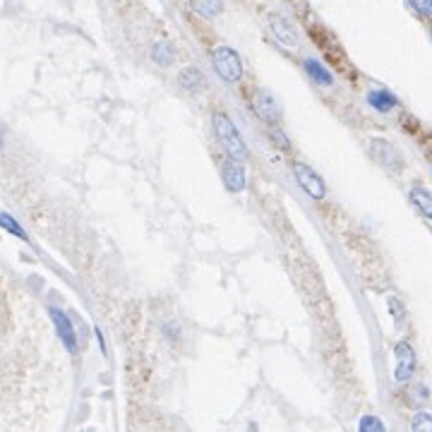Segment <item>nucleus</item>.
I'll return each mask as SVG.
<instances>
[{
    "label": "nucleus",
    "mask_w": 432,
    "mask_h": 432,
    "mask_svg": "<svg viewBox=\"0 0 432 432\" xmlns=\"http://www.w3.org/2000/svg\"><path fill=\"white\" fill-rule=\"evenodd\" d=\"M212 123H214L216 137L221 140V144H224L226 152L231 154L233 159H238V161L247 159V147H245V142H243V135L238 133V128L233 125L231 118H228L226 113H214Z\"/></svg>",
    "instance_id": "nucleus-1"
},
{
    "label": "nucleus",
    "mask_w": 432,
    "mask_h": 432,
    "mask_svg": "<svg viewBox=\"0 0 432 432\" xmlns=\"http://www.w3.org/2000/svg\"><path fill=\"white\" fill-rule=\"evenodd\" d=\"M212 63L214 70L221 75V80L226 82H238L243 77V63H240V56L235 53L228 46H219V48L212 51Z\"/></svg>",
    "instance_id": "nucleus-2"
},
{
    "label": "nucleus",
    "mask_w": 432,
    "mask_h": 432,
    "mask_svg": "<svg viewBox=\"0 0 432 432\" xmlns=\"http://www.w3.org/2000/svg\"><path fill=\"white\" fill-rule=\"evenodd\" d=\"M252 110L257 113L262 120L269 123V125H279L281 120V106L279 99L267 89H257L252 94Z\"/></svg>",
    "instance_id": "nucleus-3"
},
{
    "label": "nucleus",
    "mask_w": 432,
    "mask_h": 432,
    "mask_svg": "<svg viewBox=\"0 0 432 432\" xmlns=\"http://www.w3.org/2000/svg\"><path fill=\"white\" fill-rule=\"evenodd\" d=\"M293 173H296L300 187H303L312 200H324L326 185H324V180L319 178V175L312 171L310 166H305V163H293Z\"/></svg>",
    "instance_id": "nucleus-4"
},
{
    "label": "nucleus",
    "mask_w": 432,
    "mask_h": 432,
    "mask_svg": "<svg viewBox=\"0 0 432 432\" xmlns=\"http://www.w3.org/2000/svg\"><path fill=\"white\" fill-rule=\"evenodd\" d=\"M394 353H396L394 379H396V382H408L411 375H413V370H416V351L411 349V344L398 341L394 346Z\"/></svg>",
    "instance_id": "nucleus-5"
},
{
    "label": "nucleus",
    "mask_w": 432,
    "mask_h": 432,
    "mask_svg": "<svg viewBox=\"0 0 432 432\" xmlns=\"http://www.w3.org/2000/svg\"><path fill=\"white\" fill-rule=\"evenodd\" d=\"M221 180L226 182V187L231 192H243L245 190V171L238 163V159L228 156V159L221 161Z\"/></svg>",
    "instance_id": "nucleus-6"
},
{
    "label": "nucleus",
    "mask_w": 432,
    "mask_h": 432,
    "mask_svg": "<svg viewBox=\"0 0 432 432\" xmlns=\"http://www.w3.org/2000/svg\"><path fill=\"white\" fill-rule=\"evenodd\" d=\"M51 319H53L56 329H58V336L63 339L65 349L70 353L77 351V334H75V326H72L70 317L65 315L63 310H58V307H51Z\"/></svg>",
    "instance_id": "nucleus-7"
},
{
    "label": "nucleus",
    "mask_w": 432,
    "mask_h": 432,
    "mask_svg": "<svg viewBox=\"0 0 432 432\" xmlns=\"http://www.w3.org/2000/svg\"><path fill=\"white\" fill-rule=\"evenodd\" d=\"M269 27H272V34L284 46H298V31L291 24V19H286L284 15H272Z\"/></svg>",
    "instance_id": "nucleus-8"
},
{
    "label": "nucleus",
    "mask_w": 432,
    "mask_h": 432,
    "mask_svg": "<svg viewBox=\"0 0 432 432\" xmlns=\"http://www.w3.org/2000/svg\"><path fill=\"white\" fill-rule=\"evenodd\" d=\"M178 82H180V87L185 89V91H200V89H205L207 87V80H205V75L197 70V68H185L178 75Z\"/></svg>",
    "instance_id": "nucleus-9"
},
{
    "label": "nucleus",
    "mask_w": 432,
    "mask_h": 432,
    "mask_svg": "<svg viewBox=\"0 0 432 432\" xmlns=\"http://www.w3.org/2000/svg\"><path fill=\"white\" fill-rule=\"evenodd\" d=\"M368 103L375 110H379V113H389V110L396 106V96L389 94L387 89H375L368 94Z\"/></svg>",
    "instance_id": "nucleus-10"
},
{
    "label": "nucleus",
    "mask_w": 432,
    "mask_h": 432,
    "mask_svg": "<svg viewBox=\"0 0 432 432\" xmlns=\"http://www.w3.org/2000/svg\"><path fill=\"white\" fill-rule=\"evenodd\" d=\"M187 3L197 15L207 17V19L221 15V10H224V0H187Z\"/></svg>",
    "instance_id": "nucleus-11"
},
{
    "label": "nucleus",
    "mask_w": 432,
    "mask_h": 432,
    "mask_svg": "<svg viewBox=\"0 0 432 432\" xmlns=\"http://www.w3.org/2000/svg\"><path fill=\"white\" fill-rule=\"evenodd\" d=\"M411 202L421 209V212L428 216V219H432V192L425 187H413L411 190Z\"/></svg>",
    "instance_id": "nucleus-12"
},
{
    "label": "nucleus",
    "mask_w": 432,
    "mask_h": 432,
    "mask_svg": "<svg viewBox=\"0 0 432 432\" xmlns=\"http://www.w3.org/2000/svg\"><path fill=\"white\" fill-rule=\"evenodd\" d=\"M152 58H154V63L161 65V68H171L175 61V48L171 43H156L152 48Z\"/></svg>",
    "instance_id": "nucleus-13"
},
{
    "label": "nucleus",
    "mask_w": 432,
    "mask_h": 432,
    "mask_svg": "<svg viewBox=\"0 0 432 432\" xmlns=\"http://www.w3.org/2000/svg\"><path fill=\"white\" fill-rule=\"evenodd\" d=\"M305 70H307V75L312 77L315 82H319V84H331V72L324 68L322 63H317V61H305Z\"/></svg>",
    "instance_id": "nucleus-14"
},
{
    "label": "nucleus",
    "mask_w": 432,
    "mask_h": 432,
    "mask_svg": "<svg viewBox=\"0 0 432 432\" xmlns=\"http://www.w3.org/2000/svg\"><path fill=\"white\" fill-rule=\"evenodd\" d=\"M0 228H5L8 233H12V235H17V238H22V240H27V233H24V228L17 224L15 219H12L10 214H0Z\"/></svg>",
    "instance_id": "nucleus-15"
},
{
    "label": "nucleus",
    "mask_w": 432,
    "mask_h": 432,
    "mask_svg": "<svg viewBox=\"0 0 432 432\" xmlns=\"http://www.w3.org/2000/svg\"><path fill=\"white\" fill-rule=\"evenodd\" d=\"M411 428H413L416 432H425V430L432 432V413H423V411H421V413H416Z\"/></svg>",
    "instance_id": "nucleus-16"
},
{
    "label": "nucleus",
    "mask_w": 432,
    "mask_h": 432,
    "mask_svg": "<svg viewBox=\"0 0 432 432\" xmlns=\"http://www.w3.org/2000/svg\"><path fill=\"white\" fill-rule=\"evenodd\" d=\"M360 432H368V430H375V432H384V423L377 421L375 416H365L363 421H360Z\"/></svg>",
    "instance_id": "nucleus-17"
},
{
    "label": "nucleus",
    "mask_w": 432,
    "mask_h": 432,
    "mask_svg": "<svg viewBox=\"0 0 432 432\" xmlns=\"http://www.w3.org/2000/svg\"><path fill=\"white\" fill-rule=\"evenodd\" d=\"M387 305H389V312H391V315H394V324H396V326H401V324H403V317H406L403 305L398 303L396 298H389V300H387Z\"/></svg>",
    "instance_id": "nucleus-18"
},
{
    "label": "nucleus",
    "mask_w": 432,
    "mask_h": 432,
    "mask_svg": "<svg viewBox=\"0 0 432 432\" xmlns=\"http://www.w3.org/2000/svg\"><path fill=\"white\" fill-rule=\"evenodd\" d=\"M408 3H411V8L418 12V15L432 19V0H408Z\"/></svg>",
    "instance_id": "nucleus-19"
},
{
    "label": "nucleus",
    "mask_w": 432,
    "mask_h": 432,
    "mask_svg": "<svg viewBox=\"0 0 432 432\" xmlns=\"http://www.w3.org/2000/svg\"><path fill=\"white\" fill-rule=\"evenodd\" d=\"M428 398H430L428 387H423V384H416V387L411 389V401H413V403H425Z\"/></svg>",
    "instance_id": "nucleus-20"
},
{
    "label": "nucleus",
    "mask_w": 432,
    "mask_h": 432,
    "mask_svg": "<svg viewBox=\"0 0 432 432\" xmlns=\"http://www.w3.org/2000/svg\"><path fill=\"white\" fill-rule=\"evenodd\" d=\"M272 137H277V140L281 142V147H284V149H288V140H286L284 135L279 133V130H272Z\"/></svg>",
    "instance_id": "nucleus-21"
},
{
    "label": "nucleus",
    "mask_w": 432,
    "mask_h": 432,
    "mask_svg": "<svg viewBox=\"0 0 432 432\" xmlns=\"http://www.w3.org/2000/svg\"><path fill=\"white\" fill-rule=\"evenodd\" d=\"M96 341H99V346H101V353H106V341H103L101 329H96Z\"/></svg>",
    "instance_id": "nucleus-22"
},
{
    "label": "nucleus",
    "mask_w": 432,
    "mask_h": 432,
    "mask_svg": "<svg viewBox=\"0 0 432 432\" xmlns=\"http://www.w3.org/2000/svg\"><path fill=\"white\" fill-rule=\"evenodd\" d=\"M0 144H3V128H0Z\"/></svg>",
    "instance_id": "nucleus-23"
}]
</instances>
